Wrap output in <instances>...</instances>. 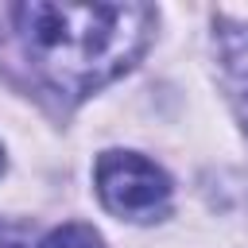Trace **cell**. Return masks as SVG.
Returning a JSON list of instances; mask_svg holds the SVG:
<instances>
[{
  "label": "cell",
  "mask_w": 248,
  "mask_h": 248,
  "mask_svg": "<svg viewBox=\"0 0 248 248\" xmlns=\"http://www.w3.org/2000/svg\"><path fill=\"white\" fill-rule=\"evenodd\" d=\"M16 35L31 74L58 97L81 101L85 93L120 78L147 50L151 8L143 4H16Z\"/></svg>",
  "instance_id": "6da1fadb"
},
{
  "label": "cell",
  "mask_w": 248,
  "mask_h": 248,
  "mask_svg": "<svg viewBox=\"0 0 248 248\" xmlns=\"http://www.w3.org/2000/svg\"><path fill=\"white\" fill-rule=\"evenodd\" d=\"M93 182L105 209L124 221H155L167 213L170 178L163 167H155L136 151H105L97 159Z\"/></svg>",
  "instance_id": "7a4b0ae2"
},
{
  "label": "cell",
  "mask_w": 248,
  "mask_h": 248,
  "mask_svg": "<svg viewBox=\"0 0 248 248\" xmlns=\"http://www.w3.org/2000/svg\"><path fill=\"white\" fill-rule=\"evenodd\" d=\"M217 50H221V78L225 93L248 132V23L221 19L217 23Z\"/></svg>",
  "instance_id": "3957f363"
},
{
  "label": "cell",
  "mask_w": 248,
  "mask_h": 248,
  "mask_svg": "<svg viewBox=\"0 0 248 248\" xmlns=\"http://www.w3.org/2000/svg\"><path fill=\"white\" fill-rule=\"evenodd\" d=\"M39 248H105V240H101V232L93 225L70 221V225H58L54 232H46Z\"/></svg>",
  "instance_id": "277c9868"
},
{
  "label": "cell",
  "mask_w": 248,
  "mask_h": 248,
  "mask_svg": "<svg viewBox=\"0 0 248 248\" xmlns=\"http://www.w3.org/2000/svg\"><path fill=\"white\" fill-rule=\"evenodd\" d=\"M0 248H27V236L12 225H0Z\"/></svg>",
  "instance_id": "5b68a950"
},
{
  "label": "cell",
  "mask_w": 248,
  "mask_h": 248,
  "mask_svg": "<svg viewBox=\"0 0 248 248\" xmlns=\"http://www.w3.org/2000/svg\"><path fill=\"white\" fill-rule=\"evenodd\" d=\"M0 170H4V155H0Z\"/></svg>",
  "instance_id": "8992f818"
}]
</instances>
